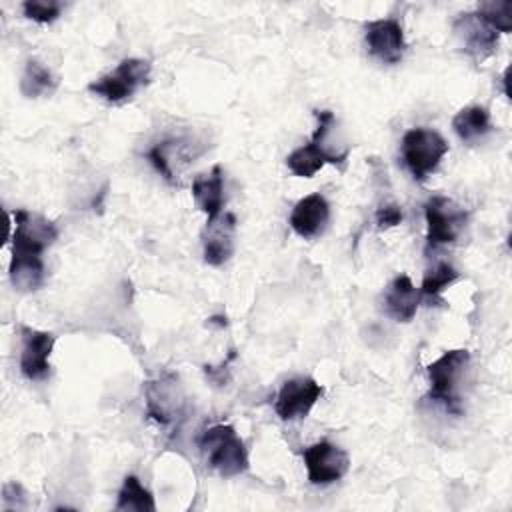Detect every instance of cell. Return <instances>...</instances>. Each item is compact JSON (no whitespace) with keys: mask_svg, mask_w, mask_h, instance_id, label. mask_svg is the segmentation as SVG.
Returning <instances> with one entry per match:
<instances>
[{"mask_svg":"<svg viewBox=\"0 0 512 512\" xmlns=\"http://www.w3.org/2000/svg\"><path fill=\"white\" fill-rule=\"evenodd\" d=\"M316 120L318 126L310 138L308 144L296 148L286 156V166L292 174L300 178H312L326 162L330 164H340L346 160L348 152L336 150V146L328 144V136L336 124L334 112L330 110H316Z\"/></svg>","mask_w":512,"mask_h":512,"instance_id":"6da1fadb","label":"cell"},{"mask_svg":"<svg viewBox=\"0 0 512 512\" xmlns=\"http://www.w3.org/2000/svg\"><path fill=\"white\" fill-rule=\"evenodd\" d=\"M200 450L208 466L224 478L240 476L250 466L246 446L230 424H216L208 428L200 438Z\"/></svg>","mask_w":512,"mask_h":512,"instance_id":"7a4b0ae2","label":"cell"},{"mask_svg":"<svg viewBox=\"0 0 512 512\" xmlns=\"http://www.w3.org/2000/svg\"><path fill=\"white\" fill-rule=\"evenodd\" d=\"M470 362V352L464 348L446 350L438 360L428 364V380L430 390L428 398L442 404L446 412L460 416L462 414V400L458 394V384L462 374Z\"/></svg>","mask_w":512,"mask_h":512,"instance_id":"3957f363","label":"cell"},{"mask_svg":"<svg viewBox=\"0 0 512 512\" xmlns=\"http://www.w3.org/2000/svg\"><path fill=\"white\" fill-rule=\"evenodd\" d=\"M402 160L410 170L414 180H426L432 174L444 154L448 152V142L430 128H412L402 136Z\"/></svg>","mask_w":512,"mask_h":512,"instance_id":"277c9868","label":"cell"},{"mask_svg":"<svg viewBox=\"0 0 512 512\" xmlns=\"http://www.w3.org/2000/svg\"><path fill=\"white\" fill-rule=\"evenodd\" d=\"M150 82V62L142 58L122 60L110 74L88 84V90L110 104L130 100L138 88Z\"/></svg>","mask_w":512,"mask_h":512,"instance_id":"5b68a950","label":"cell"},{"mask_svg":"<svg viewBox=\"0 0 512 512\" xmlns=\"http://www.w3.org/2000/svg\"><path fill=\"white\" fill-rule=\"evenodd\" d=\"M12 258H42L44 250L56 240L58 228L54 222L28 210H14Z\"/></svg>","mask_w":512,"mask_h":512,"instance_id":"8992f818","label":"cell"},{"mask_svg":"<svg viewBox=\"0 0 512 512\" xmlns=\"http://www.w3.org/2000/svg\"><path fill=\"white\" fill-rule=\"evenodd\" d=\"M424 216H426V242L428 246H442L452 244L460 236L466 224V210L456 204L448 196H432L424 204Z\"/></svg>","mask_w":512,"mask_h":512,"instance_id":"52a82bcc","label":"cell"},{"mask_svg":"<svg viewBox=\"0 0 512 512\" xmlns=\"http://www.w3.org/2000/svg\"><path fill=\"white\" fill-rule=\"evenodd\" d=\"M304 466L308 472L310 484L326 486L332 482H338L350 468V458L346 450L332 442H316L302 450Z\"/></svg>","mask_w":512,"mask_h":512,"instance_id":"ba28073f","label":"cell"},{"mask_svg":"<svg viewBox=\"0 0 512 512\" xmlns=\"http://www.w3.org/2000/svg\"><path fill=\"white\" fill-rule=\"evenodd\" d=\"M324 388L310 376H296L278 390L274 410L282 420H300L308 416L312 406L320 400Z\"/></svg>","mask_w":512,"mask_h":512,"instance_id":"9c48e42d","label":"cell"},{"mask_svg":"<svg viewBox=\"0 0 512 512\" xmlns=\"http://www.w3.org/2000/svg\"><path fill=\"white\" fill-rule=\"evenodd\" d=\"M22 352L20 372L28 380H44L50 374V354L54 348V334L30 326H20Z\"/></svg>","mask_w":512,"mask_h":512,"instance_id":"30bf717a","label":"cell"},{"mask_svg":"<svg viewBox=\"0 0 512 512\" xmlns=\"http://www.w3.org/2000/svg\"><path fill=\"white\" fill-rule=\"evenodd\" d=\"M184 408V394L178 378L168 374L146 386V414L158 424L174 422Z\"/></svg>","mask_w":512,"mask_h":512,"instance_id":"8fae6325","label":"cell"},{"mask_svg":"<svg viewBox=\"0 0 512 512\" xmlns=\"http://www.w3.org/2000/svg\"><path fill=\"white\" fill-rule=\"evenodd\" d=\"M368 52L384 64H398L406 50L404 32L398 20L380 18L366 24Z\"/></svg>","mask_w":512,"mask_h":512,"instance_id":"7c38bea8","label":"cell"},{"mask_svg":"<svg viewBox=\"0 0 512 512\" xmlns=\"http://www.w3.org/2000/svg\"><path fill=\"white\" fill-rule=\"evenodd\" d=\"M454 32L462 38L464 52L476 60L488 58L498 46V32L478 14H460L454 22Z\"/></svg>","mask_w":512,"mask_h":512,"instance_id":"4fadbf2b","label":"cell"},{"mask_svg":"<svg viewBox=\"0 0 512 512\" xmlns=\"http://www.w3.org/2000/svg\"><path fill=\"white\" fill-rule=\"evenodd\" d=\"M202 242L206 264L220 266L228 262L236 244V216L232 212H224L212 220H206Z\"/></svg>","mask_w":512,"mask_h":512,"instance_id":"5bb4252c","label":"cell"},{"mask_svg":"<svg viewBox=\"0 0 512 512\" xmlns=\"http://www.w3.org/2000/svg\"><path fill=\"white\" fill-rule=\"evenodd\" d=\"M330 218V206L318 192L304 196L290 212V226L302 238L318 236Z\"/></svg>","mask_w":512,"mask_h":512,"instance_id":"9a60e30c","label":"cell"},{"mask_svg":"<svg viewBox=\"0 0 512 512\" xmlns=\"http://www.w3.org/2000/svg\"><path fill=\"white\" fill-rule=\"evenodd\" d=\"M420 304V290L414 288L412 280L406 274L396 276L384 294V306L388 316L396 322H410L416 316Z\"/></svg>","mask_w":512,"mask_h":512,"instance_id":"2e32d148","label":"cell"},{"mask_svg":"<svg viewBox=\"0 0 512 512\" xmlns=\"http://www.w3.org/2000/svg\"><path fill=\"white\" fill-rule=\"evenodd\" d=\"M192 196L196 206L206 214V220L222 214L224 208V174L216 164L208 174L198 176L192 182Z\"/></svg>","mask_w":512,"mask_h":512,"instance_id":"e0dca14e","label":"cell"},{"mask_svg":"<svg viewBox=\"0 0 512 512\" xmlns=\"http://www.w3.org/2000/svg\"><path fill=\"white\" fill-rule=\"evenodd\" d=\"M148 160L168 182L176 184L180 166L188 162V154L180 140H162L148 150Z\"/></svg>","mask_w":512,"mask_h":512,"instance_id":"ac0fdd59","label":"cell"},{"mask_svg":"<svg viewBox=\"0 0 512 512\" xmlns=\"http://www.w3.org/2000/svg\"><path fill=\"white\" fill-rule=\"evenodd\" d=\"M452 128L460 140L478 142L492 130L490 112L484 106H466L452 118Z\"/></svg>","mask_w":512,"mask_h":512,"instance_id":"d6986e66","label":"cell"},{"mask_svg":"<svg viewBox=\"0 0 512 512\" xmlns=\"http://www.w3.org/2000/svg\"><path fill=\"white\" fill-rule=\"evenodd\" d=\"M10 280L20 292L38 290L44 282V260L42 258H10Z\"/></svg>","mask_w":512,"mask_h":512,"instance_id":"ffe728a7","label":"cell"},{"mask_svg":"<svg viewBox=\"0 0 512 512\" xmlns=\"http://www.w3.org/2000/svg\"><path fill=\"white\" fill-rule=\"evenodd\" d=\"M56 88V80L52 72L38 60H28L22 80H20V92L26 98H40L52 94Z\"/></svg>","mask_w":512,"mask_h":512,"instance_id":"44dd1931","label":"cell"},{"mask_svg":"<svg viewBox=\"0 0 512 512\" xmlns=\"http://www.w3.org/2000/svg\"><path fill=\"white\" fill-rule=\"evenodd\" d=\"M116 510H128V512H154V496L140 484V480L134 474H128L124 478V484L118 492Z\"/></svg>","mask_w":512,"mask_h":512,"instance_id":"7402d4cb","label":"cell"},{"mask_svg":"<svg viewBox=\"0 0 512 512\" xmlns=\"http://www.w3.org/2000/svg\"><path fill=\"white\" fill-rule=\"evenodd\" d=\"M458 272L452 264L448 262H438L436 266H432L422 280V288H420V296L428 298V300H436L452 282L458 280Z\"/></svg>","mask_w":512,"mask_h":512,"instance_id":"603a6c76","label":"cell"},{"mask_svg":"<svg viewBox=\"0 0 512 512\" xmlns=\"http://www.w3.org/2000/svg\"><path fill=\"white\" fill-rule=\"evenodd\" d=\"M496 32L508 34L512 30V2L510 0H492L478 4L476 10Z\"/></svg>","mask_w":512,"mask_h":512,"instance_id":"cb8c5ba5","label":"cell"},{"mask_svg":"<svg viewBox=\"0 0 512 512\" xmlns=\"http://www.w3.org/2000/svg\"><path fill=\"white\" fill-rule=\"evenodd\" d=\"M62 8H64V4L58 0H26L22 4L24 16L34 22H40V24L54 22L60 16Z\"/></svg>","mask_w":512,"mask_h":512,"instance_id":"d4e9b609","label":"cell"},{"mask_svg":"<svg viewBox=\"0 0 512 512\" xmlns=\"http://www.w3.org/2000/svg\"><path fill=\"white\" fill-rule=\"evenodd\" d=\"M402 220V210L398 204H384L382 208H378L376 212V226L380 230H386V228H392L396 224H400Z\"/></svg>","mask_w":512,"mask_h":512,"instance_id":"484cf974","label":"cell"}]
</instances>
